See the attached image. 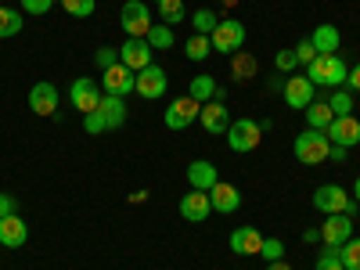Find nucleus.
I'll use <instances>...</instances> for the list:
<instances>
[{
	"label": "nucleus",
	"mask_w": 360,
	"mask_h": 270,
	"mask_svg": "<svg viewBox=\"0 0 360 270\" xmlns=\"http://www.w3.org/2000/svg\"><path fill=\"white\" fill-rule=\"evenodd\" d=\"M346 76H349V65L342 62L339 54H317L314 62L307 65V79H310L314 86H332V90H339V86L346 83Z\"/></svg>",
	"instance_id": "obj_1"
},
{
	"label": "nucleus",
	"mask_w": 360,
	"mask_h": 270,
	"mask_svg": "<svg viewBox=\"0 0 360 270\" xmlns=\"http://www.w3.org/2000/svg\"><path fill=\"white\" fill-rule=\"evenodd\" d=\"M314 209H317V213H324V217H332V213L356 217V209H360V205L349 198L346 188H339V184H321V188L314 191Z\"/></svg>",
	"instance_id": "obj_2"
},
{
	"label": "nucleus",
	"mask_w": 360,
	"mask_h": 270,
	"mask_svg": "<svg viewBox=\"0 0 360 270\" xmlns=\"http://www.w3.org/2000/svg\"><path fill=\"white\" fill-rule=\"evenodd\" d=\"M328 152H332V141H328L324 130H303L295 137V159L303 162V166H321L328 159Z\"/></svg>",
	"instance_id": "obj_3"
},
{
	"label": "nucleus",
	"mask_w": 360,
	"mask_h": 270,
	"mask_svg": "<svg viewBox=\"0 0 360 270\" xmlns=\"http://www.w3.org/2000/svg\"><path fill=\"white\" fill-rule=\"evenodd\" d=\"M259 141H263V123H256V119H238V123L227 127V148L234 155L256 152Z\"/></svg>",
	"instance_id": "obj_4"
},
{
	"label": "nucleus",
	"mask_w": 360,
	"mask_h": 270,
	"mask_svg": "<svg viewBox=\"0 0 360 270\" xmlns=\"http://www.w3.org/2000/svg\"><path fill=\"white\" fill-rule=\"evenodd\" d=\"M119 22H123V33L137 37V40H148V33H152V25H155L144 0H127L123 11H119Z\"/></svg>",
	"instance_id": "obj_5"
},
{
	"label": "nucleus",
	"mask_w": 360,
	"mask_h": 270,
	"mask_svg": "<svg viewBox=\"0 0 360 270\" xmlns=\"http://www.w3.org/2000/svg\"><path fill=\"white\" fill-rule=\"evenodd\" d=\"M209 44H213V51L220 54H238L245 47V25L238 22V18H220V25L213 29V37H209Z\"/></svg>",
	"instance_id": "obj_6"
},
{
	"label": "nucleus",
	"mask_w": 360,
	"mask_h": 270,
	"mask_svg": "<svg viewBox=\"0 0 360 270\" xmlns=\"http://www.w3.org/2000/svg\"><path fill=\"white\" fill-rule=\"evenodd\" d=\"M166 86H169V79H166V69L152 62L148 69H141V72H137L134 94H141L144 101H155V98H162V94H166Z\"/></svg>",
	"instance_id": "obj_7"
},
{
	"label": "nucleus",
	"mask_w": 360,
	"mask_h": 270,
	"mask_svg": "<svg viewBox=\"0 0 360 270\" xmlns=\"http://www.w3.org/2000/svg\"><path fill=\"white\" fill-rule=\"evenodd\" d=\"M198 112H202V105H198L191 94H184V98L169 101V108H166V115H162V123H166L169 130H188L195 119H198Z\"/></svg>",
	"instance_id": "obj_8"
},
{
	"label": "nucleus",
	"mask_w": 360,
	"mask_h": 270,
	"mask_svg": "<svg viewBox=\"0 0 360 270\" xmlns=\"http://www.w3.org/2000/svg\"><path fill=\"white\" fill-rule=\"evenodd\" d=\"M134 83H137V72L127 69L123 62H115L112 69L101 72V86H105V94H115V98H127L134 94Z\"/></svg>",
	"instance_id": "obj_9"
},
{
	"label": "nucleus",
	"mask_w": 360,
	"mask_h": 270,
	"mask_svg": "<svg viewBox=\"0 0 360 270\" xmlns=\"http://www.w3.org/2000/svg\"><path fill=\"white\" fill-rule=\"evenodd\" d=\"M69 98H72V105L86 115V112H98L101 108V90H98V79H90V76H79L76 83H72V90H69Z\"/></svg>",
	"instance_id": "obj_10"
},
{
	"label": "nucleus",
	"mask_w": 360,
	"mask_h": 270,
	"mask_svg": "<svg viewBox=\"0 0 360 270\" xmlns=\"http://www.w3.org/2000/svg\"><path fill=\"white\" fill-rule=\"evenodd\" d=\"M324 134H328V141L339 144V148H356L360 144V119L356 115H335L332 127H328Z\"/></svg>",
	"instance_id": "obj_11"
},
{
	"label": "nucleus",
	"mask_w": 360,
	"mask_h": 270,
	"mask_svg": "<svg viewBox=\"0 0 360 270\" xmlns=\"http://www.w3.org/2000/svg\"><path fill=\"white\" fill-rule=\"evenodd\" d=\"M349 238H353V217H346V213L324 217V224H321V242H324V245L339 249L342 242H349Z\"/></svg>",
	"instance_id": "obj_12"
},
{
	"label": "nucleus",
	"mask_w": 360,
	"mask_h": 270,
	"mask_svg": "<svg viewBox=\"0 0 360 270\" xmlns=\"http://www.w3.org/2000/svg\"><path fill=\"white\" fill-rule=\"evenodd\" d=\"M119 62H123L127 69H134V72L148 69V65H152V44L137 40V37H127V44L119 47Z\"/></svg>",
	"instance_id": "obj_13"
},
{
	"label": "nucleus",
	"mask_w": 360,
	"mask_h": 270,
	"mask_svg": "<svg viewBox=\"0 0 360 270\" xmlns=\"http://www.w3.org/2000/svg\"><path fill=\"white\" fill-rule=\"evenodd\" d=\"M281 98H285V105H288V108H307V105L314 101V83H310L307 76L292 72V76L285 79V90H281Z\"/></svg>",
	"instance_id": "obj_14"
},
{
	"label": "nucleus",
	"mask_w": 360,
	"mask_h": 270,
	"mask_svg": "<svg viewBox=\"0 0 360 270\" xmlns=\"http://www.w3.org/2000/svg\"><path fill=\"white\" fill-rule=\"evenodd\" d=\"M209 213H213V202H209V191H188L184 198H180V217H184L188 224H202L209 220Z\"/></svg>",
	"instance_id": "obj_15"
},
{
	"label": "nucleus",
	"mask_w": 360,
	"mask_h": 270,
	"mask_svg": "<svg viewBox=\"0 0 360 270\" xmlns=\"http://www.w3.org/2000/svg\"><path fill=\"white\" fill-rule=\"evenodd\" d=\"M198 123L205 127V134H227V127H231L227 105L224 101H205L202 112H198Z\"/></svg>",
	"instance_id": "obj_16"
},
{
	"label": "nucleus",
	"mask_w": 360,
	"mask_h": 270,
	"mask_svg": "<svg viewBox=\"0 0 360 270\" xmlns=\"http://www.w3.org/2000/svg\"><path fill=\"white\" fill-rule=\"evenodd\" d=\"M29 108H33L37 115H58V86L54 83H37L33 90H29Z\"/></svg>",
	"instance_id": "obj_17"
},
{
	"label": "nucleus",
	"mask_w": 360,
	"mask_h": 270,
	"mask_svg": "<svg viewBox=\"0 0 360 270\" xmlns=\"http://www.w3.org/2000/svg\"><path fill=\"white\" fill-rule=\"evenodd\" d=\"M209 202H213V213H234V209L242 205V191H238L234 184L217 180V184L209 188Z\"/></svg>",
	"instance_id": "obj_18"
},
{
	"label": "nucleus",
	"mask_w": 360,
	"mask_h": 270,
	"mask_svg": "<svg viewBox=\"0 0 360 270\" xmlns=\"http://www.w3.org/2000/svg\"><path fill=\"white\" fill-rule=\"evenodd\" d=\"M25 238H29V227H25V220L18 213L15 217H0V245L4 249H22Z\"/></svg>",
	"instance_id": "obj_19"
},
{
	"label": "nucleus",
	"mask_w": 360,
	"mask_h": 270,
	"mask_svg": "<svg viewBox=\"0 0 360 270\" xmlns=\"http://www.w3.org/2000/svg\"><path fill=\"white\" fill-rule=\"evenodd\" d=\"M259 249H263V234L256 227L231 231V252H238V256H259Z\"/></svg>",
	"instance_id": "obj_20"
},
{
	"label": "nucleus",
	"mask_w": 360,
	"mask_h": 270,
	"mask_svg": "<svg viewBox=\"0 0 360 270\" xmlns=\"http://www.w3.org/2000/svg\"><path fill=\"white\" fill-rule=\"evenodd\" d=\"M220 180V173H217V166L209 162V159H195L191 166H188V184L195 188V191H209Z\"/></svg>",
	"instance_id": "obj_21"
},
{
	"label": "nucleus",
	"mask_w": 360,
	"mask_h": 270,
	"mask_svg": "<svg viewBox=\"0 0 360 270\" xmlns=\"http://www.w3.org/2000/svg\"><path fill=\"white\" fill-rule=\"evenodd\" d=\"M307 40L314 44V51H317V54H339V44H342L339 29H335V25H328V22H321Z\"/></svg>",
	"instance_id": "obj_22"
},
{
	"label": "nucleus",
	"mask_w": 360,
	"mask_h": 270,
	"mask_svg": "<svg viewBox=\"0 0 360 270\" xmlns=\"http://www.w3.org/2000/svg\"><path fill=\"white\" fill-rule=\"evenodd\" d=\"M101 115H105V123H108V130H119L127 123V101L123 98H115V94H105L101 98V108H98Z\"/></svg>",
	"instance_id": "obj_23"
},
{
	"label": "nucleus",
	"mask_w": 360,
	"mask_h": 270,
	"mask_svg": "<svg viewBox=\"0 0 360 270\" xmlns=\"http://www.w3.org/2000/svg\"><path fill=\"white\" fill-rule=\"evenodd\" d=\"M303 112H307V127L310 130H328V127H332V119H335V112L328 108V101H310Z\"/></svg>",
	"instance_id": "obj_24"
},
{
	"label": "nucleus",
	"mask_w": 360,
	"mask_h": 270,
	"mask_svg": "<svg viewBox=\"0 0 360 270\" xmlns=\"http://www.w3.org/2000/svg\"><path fill=\"white\" fill-rule=\"evenodd\" d=\"M256 69H259V62L249 54V51H238V54H231V76L238 79V83H245V79H252L256 76Z\"/></svg>",
	"instance_id": "obj_25"
},
{
	"label": "nucleus",
	"mask_w": 360,
	"mask_h": 270,
	"mask_svg": "<svg viewBox=\"0 0 360 270\" xmlns=\"http://www.w3.org/2000/svg\"><path fill=\"white\" fill-rule=\"evenodd\" d=\"M155 8H159V18H162V25H180L188 18V8H184V0H155Z\"/></svg>",
	"instance_id": "obj_26"
},
{
	"label": "nucleus",
	"mask_w": 360,
	"mask_h": 270,
	"mask_svg": "<svg viewBox=\"0 0 360 270\" xmlns=\"http://www.w3.org/2000/svg\"><path fill=\"white\" fill-rule=\"evenodd\" d=\"M217 90H220V86H217V79L202 72V76H195V79H191L188 94H191V98H195L198 105H205V101H213V98H217Z\"/></svg>",
	"instance_id": "obj_27"
},
{
	"label": "nucleus",
	"mask_w": 360,
	"mask_h": 270,
	"mask_svg": "<svg viewBox=\"0 0 360 270\" xmlns=\"http://www.w3.org/2000/svg\"><path fill=\"white\" fill-rule=\"evenodd\" d=\"M22 25H25L22 11H15V8H0V40L18 37V33H22Z\"/></svg>",
	"instance_id": "obj_28"
},
{
	"label": "nucleus",
	"mask_w": 360,
	"mask_h": 270,
	"mask_svg": "<svg viewBox=\"0 0 360 270\" xmlns=\"http://www.w3.org/2000/svg\"><path fill=\"white\" fill-rule=\"evenodd\" d=\"M217 25H220V18H217V11H209V8H198L191 15V29H195L198 37H213Z\"/></svg>",
	"instance_id": "obj_29"
},
{
	"label": "nucleus",
	"mask_w": 360,
	"mask_h": 270,
	"mask_svg": "<svg viewBox=\"0 0 360 270\" xmlns=\"http://www.w3.org/2000/svg\"><path fill=\"white\" fill-rule=\"evenodd\" d=\"M339 259L346 270H360V238H349V242L339 245Z\"/></svg>",
	"instance_id": "obj_30"
},
{
	"label": "nucleus",
	"mask_w": 360,
	"mask_h": 270,
	"mask_svg": "<svg viewBox=\"0 0 360 270\" xmlns=\"http://www.w3.org/2000/svg\"><path fill=\"white\" fill-rule=\"evenodd\" d=\"M184 51H188V58L191 62H205L209 58V51H213V44H209V37H188V44H184Z\"/></svg>",
	"instance_id": "obj_31"
},
{
	"label": "nucleus",
	"mask_w": 360,
	"mask_h": 270,
	"mask_svg": "<svg viewBox=\"0 0 360 270\" xmlns=\"http://www.w3.org/2000/svg\"><path fill=\"white\" fill-rule=\"evenodd\" d=\"M148 44H152V51H169L173 47V29L169 25H152V33H148Z\"/></svg>",
	"instance_id": "obj_32"
},
{
	"label": "nucleus",
	"mask_w": 360,
	"mask_h": 270,
	"mask_svg": "<svg viewBox=\"0 0 360 270\" xmlns=\"http://www.w3.org/2000/svg\"><path fill=\"white\" fill-rule=\"evenodd\" d=\"M328 108H332L335 115H353V94H349L346 86H339L335 94L328 98Z\"/></svg>",
	"instance_id": "obj_33"
},
{
	"label": "nucleus",
	"mask_w": 360,
	"mask_h": 270,
	"mask_svg": "<svg viewBox=\"0 0 360 270\" xmlns=\"http://www.w3.org/2000/svg\"><path fill=\"white\" fill-rule=\"evenodd\" d=\"M314 270H346V266H342V259H339V249H332V245H324V252L317 256Z\"/></svg>",
	"instance_id": "obj_34"
},
{
	"label": "nucleus",
	"mask_w": 360,
	"mask_h": 270,
	"mask_svg": "<svg viewBox=\"0 0 360 270\" xmlns=\"http://www.w3.org/2000/svg\"><path fill=\"white\" fill-rule=\"evenodd\" d=\"M58 4H62L72 18H90L94 15V0H58Z\"/></svg>",
	"instance_id": "obj_35"
},
{
	"label": "nucleus",
	"mask_w": 360,
	"mask_h": 270,
	"mask_svg": "<svg viewBox=\"0 0 360 270\" xmlns=\"http://www.w3.org/2000/svg\"><path fill=\"white\" fill-rule=\"evenodd\" d=\"M259 256H263L266 263L285 259V242H281V238H263V249H259Z\"/></svg>",
	"instance_id": "obj_36"
},
{
	"label": "nucleus",
	"mask_w": 360,
	"mask_h": 270,
	"mask_svg": "<svg viewBox=\"0 0 360 270\" xmlns=\"http://www.w3.org/2000/svg\"><path fill=\"white\" fill-rule=\"evenodd\" d=\"M295 65H299V58H295V47H288V51H278V58H274V69L285 76V72H295Z\"/></svg>",
	"instance_id": "obj_37"
},
{
	"label": "nucleus",
	"mask_w": 360,
	"mask_h": 270,
	"mask_svg": "<svg viewBox=\"0 0 360 270\" xmlns=\"http://www.w3.org/2000/svg\"><path fill=\"white\" fill-rule=\"evenodd\" d=\"M83 130H86V134H105V130H108L105 115H101V112H86V115H83Z\"/></svg>",
	"instance_id": "obj_38"
},
{
	"label": "nucleus",
	"mask_w": 360,
	"mask_h": 270,
	"mask_svg": "<svg viewBox=\"0 0 360 270\" xmlns=\"http://www.w3.org/2000/svg\"><path fill=\"white\" fill-rule=\"evenodd\" d=\"M94 62H98V69L105 72V69H112V65L119 62V51H115V47H98V51H94Z\"/></svg>",
	"instance_id": "obj_39"
},
{
	"label": "nucleus",
	"mask_w": 360,
	"mask_h": 270,
	"mask_svg": "<svg viewBox=\"0 0 360 270\" xmlns=\"http://www.w3.org/2000/svg\"><path fill=\"white\" fill-rule=\"evenodd\" d=\"M58 0H22V15H47Z\"/></svg>",
	"instance_id": "obj_40"
},
{
	"label": "nucleus",
	"mask_w": 360,
	"mask_h": 270,
	"mask_svg": "<svg viewBox=\"0 0 360 270\" xmlns=\"http://www.w3.org/2000/svg\"><path fill=\"white\" fill-rule=\"evenodd\" d=\"M295 58H299V65H310L314 58H317L314 44H310V40H303V44H295Z\"/></svg>",
	"instance_id": "obj_41"
},
{
	"label": "nucleus",
	"mask_w": 360,
	"mask_h": 270,
	"mask_svg": "<svg viewBox=\"0 0 360 270\" xmlns=\"http://www.w3.org/2000/svg\"><path fill=\"white\" fill-rule=\"evenodd\" d=\"M18 213V198L8 195V191H0V217H15Z\"/></svg>",
	"instance_id": "obj_42"
},
{
	"label": "nucleus",
	"mask_w": 360,
	"mask_h": 270,
	"mask_svg": "<svg viewBox=\"0 0 360 270\" xmlns=\"http://www.w3.org/2000/svg\"><path fill=\"white\" fill-rule=\"evenodd\" d=\"M346 90H349V94H360V65L349 69V76H346Z\"/></svg>",
	"instance_id": "obj_43"
},
{
	"label": "nucleus",
	"mask_w": 360,
	"mask_h": 270,
	"mask_svg": "<svg viewBox=\"0 0 360 270\" xmlns=\"http://www.w3.org/2000/svg\"><path fill=\"white\" fill-rule=\"evenodd\" d=\"M303 242H310V245L321 242V227H307V231H303Z\"/></svg>",
	"instance_id": "obj_44"
},
{
	"label": "nucleus",
	"mask_w": 360,
	"mask_h": 270,
	"mask_svg": "<svg viewBox=\"0 0 360 270\" xmlns=\"http://www.w3.org/2000/svg\"><path fill=\"white\" fill-rule=\"evenodd\" d=\"M346 152H349V148H339V144H332V152H328V159H335V162H342V159H346Z\"/></svg>",
	"instance_id": "obj_45"
},
{
	"label": "nucleus",
	"mask_w": 360,
	"mask_h": 270,
	"mask_svg": "<svg viewBox=\"0 0 360 270\" xmlns=\"http://www.w3.org/2000/svg\"><path fill=\"white\" fill-rule=\"evenodd\" d=\"M266 270H292L285 259H274V263H266Z\"/></svg>",
	"instance_id": "obj_46"
},
{
	"label": "nucleus",
	"mask_w": 360,
	"mask_h": 270,
	"mask_svg": "<svg viewBox=\"0 0 360 270\" xmlns=\"http://www.w3.org/2000/svg\"><path fill=\"white\" fill-rule=\"evenodd\" d=\"M353 202L360 205V176H356V184H353Z\"/></svg>",
	"instance_id": "obj_47"
},
{
	"label": "nucleus",
	"mask_w": 360,
	"mask_h": 270,
	"mask_svg": "<svg viewBox=\"0 0 360 270\" xmlns=\"http://www.w3.org/2000/svg\"><path fill=\"white\" fill-rule=\"evenodd\" d=\"M220 4H224V8H234V4H238V0H220Z\"/></svg>",
	"instance_id": "obj_48"
}]
</instances>
